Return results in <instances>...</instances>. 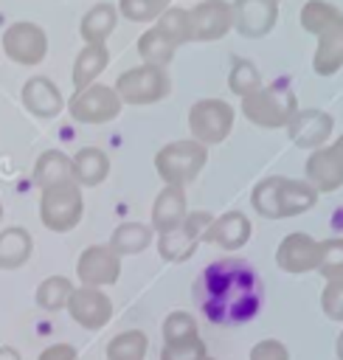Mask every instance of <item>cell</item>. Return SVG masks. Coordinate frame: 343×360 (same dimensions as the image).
I'll use <instances>...</instances> for the list:
<instances>
[{
    "mask_svg": "<svg viewBox=\"0 0 343 360\" xmlns=\"http://www.w3.org/2000/svg\"><path fill=\"white\" fill-rule=\"evenodd\" d=\"M191 298L211 323L236 326L259 315L264 301V284L250 262L216 259L194 278Z\"/></svg>",
    "mask_w": 343,
    "mask_h": 360,
    "instance_id": "obj_1",
    "label": "cell"
},
{
    "mask_svg": "<svg viewBox=\"0 0 343 360\" xmlns=\"http://www.w3.org/2000/svg\"><path fill=\"white\" fill-rule=\"evenodd\" d=\"M208 160V152L202 143L197 141H174V143H166L157 158H155V169L157 174L166 180V186H186L191 183L202 166Z\"/></svg>",
    "mask_w": 343,
    "mask_h": 360,
    "instance_id": "obj_2",
    "label": "cell"
},
{
    "mask_svg": "<svg viewBox=\"0 0 343 360\" xmlns=\"http://www.w3.org/2000/svg\"><path fill=\"white\" fill-rule=\"evenodd\" d=\"M242 112L259 124V127H267V129H276V127H287L290 118L298 112L295 107V93L290 87H261L256 90L253 96L242 98Z\"/></svg>",
    "mask_w": 343,
    "mask_h": 360,
    "instance_id": "obj_3",
    "label": "cell"
},
{
    "mask_svg": "<svg viewBox=\"0 0 343 360\" xmlns=\"http://www.w3.org/2000/svg\"><path fill=\"white\" fill-rule=\"evenodd\" d=\"M39 217H42V225L56 231V233H65V231L76 228L79 219H82V191H79V186L70 180V183H59V186L45 188L42 200H39Z\"/></svg>",
    "mask_w": 343,
    "mask_h": 360,
    "instance_id": "obj_4",
    "label": "cell"
},
{
    "mask_svg": "<svg viewBox=\"0 0 343 360\" xmlns=\"http://www.w3.org/2000/svg\"><path fill=\"white\" fill-rule=\"evenodd\" d=\"M169 87H172V82L163 68L143 65V68H132V70L121 73L112 90L127 104H152V101H160L163 96H169Z\"/></svg>",
    "mask_w": 343,
    "mask_h": 360,
    "instance_id": "obj_5",
    "label": "cell"
},
{
    "mask_svg": "<svg viewBox=\"0 0 343 360\" xmlns=\"http://www.w3.org/2000/svg\"><path fill=\"white\" fill-rule=\"evenodd\" d=\"M211 222H214V217L208 211L186 214V219L177 228L160 233V239H157L160 256L166 262H186V259H191V253L197 250V245L205 242V233H208Z\"/></svg>",
    "mask_w": 343,
    "mask_h": 360,
    "instance_id": "obj_6",
    "label": "cell"
},
{
    "mask_svg": "<svg viewBox=\"0 0 343 360\" xmlns=\"http://www.w3.org/2000/svg\"><path fill=\"white\" fill-rule=\"evenodd\" d=\"M233 127V107L219 98H202L188 112V129L197 143H219Z\"/></svg>",
    "mask_w": 343,
    "mask_h": 360,
    "instance_id": "obj_7",
    "label": "cell"
},
{
    "mask_svg": "<svg viewBox=\"0 0 343 360\" xmlns=\"http://www.w3.org/2000/svg\"><path fill=\"white\" fill-rule=\"evenodd\" d=\"M67 110L82 124H104L121 112V98L112 87L87 84V87L73 93V98L67 101Z\"/></svg>",
    "mask_w": 343,
    "mask_h": 360,
    "instance_id": "obj_8",
    "label": "cell"
},
{
    "mask_svg": "<svg viewBox=\"0 0 343 360\" xmlns=\"http://www.w3.org/2000/svg\"><path fill=\"white\" fill-rule=\"evenodd\" d=\"M3 51L8 53L11 62H20V65H39L48 53V37L39 25L34 22H14L6 28L3 34Z\"/></svg>",
    "mask_w": 343,
    "mask_h": 360,
    "instance_id": "obj_9",
    "label": "cell"
},
{
    "mask_svg": "<svg viewBox=\"0 0 343 360\" xmlns=\"http://www.w3.org/2000/svg\"><path fill=\"white\" fill-rule=\"evenodd\" d=\"M76 273L82 287H104V284H115L118 273H121V256L110 248V245H90L79 262H76Z\"/></svg>",
    "mask_w": 343,
    "mask_h": 360,
    "instance_id": "obj_10",
    "label": "cell"
},
{
    "mask_svg": "<svg viewBox=\"0 0 343 360\" xmlns=\"http://www.w3.org/2000/svg\"><path fill=\"white\" fill-rule=\"evenodd\" d=\"M186 17H188V39H200V42L219 39L233 25L231 6L222 0H202L200 6L188 8Z\"/></svg>",
    "mask_w": 343,
    "mask_h": 360,
    "instance_id": "obj_11",
    "label": "cell"
},
{
    "mask_svg": "<svg viewBox=\"0 0 343 360\" xmlns=\"http://www.w3.org/2000/svg\"><path fill=\"white\" fill-rule=\"evenodd\" d=\"M233 28L245 37H264L278 17L276 0H233L231 6Z\"/></svg>",
    "mask_w": 343,
    "mask_h": 360,
    "instance_id": "obj_12",
    "label": "cell"
},
{
    "mask_svg": "<svg viewBox=\"0 0 343 360\" xmlns=\"http://www.w3.org/2000/svg\"><path fill=\"white\" fill-rule=\"evenodd\" d=\"M67 312L79 326L101 329L112 315V301L96 287H79V290H73V295L67 301Z\"/></svg>",
    "mask_w": 343,
    "mask_h": 360,
    "instance_id": "obj_13",
    "label": "cell"
},
{
    "mask_svg": "<svg viewBox=\"0 0 343 360\" xmlns=\"http://www.w3.org/2000/svg\"><path fill=\"white\" fill-rule=\"evenodd\" d=\"M318 253L321 242H315L309 233H290L276 250V264L284 273H309L318 270Z\"/></svg>",
    "mask_w": 343,
    "mask_h": 360,
    "instance_id": "obj_14",
    "label": "cell"
},
{
    "mask_svg": "<svg viewBox=\"0 0 343 360\" xmlns=\"http://www.w3.org/2000/svg\"><path fill=\"white\" fill-rule=\"evenodd\" d=\"M287 127L292 143L309 149V146H321L332 135V115H326L323 110H298Z\"/></svg>",
    "mask_w": 343,
    "mask_h": 360,
    "instance_id": "obj_15",
    "label": "cell"
},
{
    "mask_svg": "<svg viewBox=\"0 0 343 360\" xmlns=\"http://www.w3.org/2000/svg\"><path fill=\"white\" fill-rule=\"evenodd\" d=\"M22 104L37 118H53L62 112V96L56 84L45 76H34L22 84Z\"/></svg>",
    "mask_w": 343,
    "mask_h": 360,
    "instance_id": "obj_16",
    "label": "cell"
},
{
    "mask_svg": "<svg viewBox=\"0 0 343 360\" xmlns=\"http://www.w3.org/2000/svg\"><path fill=\"white\" fill-rule=\"evenodd\" d=\"M247 239H250V219H247L242 211H228V214H222L219 219L211 222V228H208V233H205V242L219 245V248H225V250H236V248H242Z\"/></svg>",
    "mask_w": 343,
    "mask_h": 360,
    "instance_id": "obj_17",
    "label": "cell"
},
{
    "mask_svg": "<svg viewBox=\"0 0 343 360\" xmlns=\"http://www.w3.org/2000/svg\"><path fill=\"white\" fill-rule=\"evenodd\" d=\"M306 180L315 191H335L343 186V160L332 149H318L306 160Z\"/></svg>",
    "mask_w": 343,
    "mask_h": 360,
    "instance_id": "obj_18",
    "label": "cell"
},
{
    "mask_svg": "<svg viewBox=\"0 0 343 360\" xmlns=\"http://www.w3.org/2000/svg\"><path fill=\"white\" fill-rule=\"evenodd\" d=\"M318 37H321V45H318V51H315L312 68H315V73H321V76H332V73L343 65V14H340L332 25H326Z\"/></svg>",
    "mask_w": 343,
    "mask_h": 360,
    "instance_id": "obj_19",
    "label": "cell"
},
{
    "mask_svg": "<svg viewBox=\"0 0 343 360\" xmlns=\"http://www.w3.org/2000/svg\"><path fill=\"white\" fill-rule=\"evenodd\" d=\"M186 219V194L180 186H166L152 205V228L166 233Z\"/></svg>",
    "mask_w": 343,
    "mask_h": 360,
    "instance_id": "obj_20",
    "label": "cell"
},
{
    "mask_svg": "<svg viewBox=\"0 0 343 360\" xmlns=\"http://www.w3.org/2000/svg\"><path fill=\"white\" fill-rule=\"evenodd\" d=\"M70 163H73V183L76 186H98L110 172V158L96 146L79 149L70 158Z\"/></svg>",
    "mask_w": 343,
    "mask_h": 360,
    "instance_id": "obj_21",
    "label": "cell"
},
{
    "mask_svg": "<svg viewBox=\"0 0 343 360\" xmlns=\"http://www.w3.org/2000/svg\"><path fill=\"white\" fill-rule=\"evenodd\" d=\"M73 180V163L65 152L59 149H48L45 155H39L37 166H34V183L45 188L59 186V183H70Z\"/></svg>",
    "mask_w": 343,
    "mask_h": 360,
    "instance_id": "obj_22",
    "label": "cell"
},
{
    "mask_svg": "<svg viewBox=\"0 0 343 360\" xmlns=\"http://www.w3.org/2000/svg\"><path fill=\"white\" fill-rule=\"evenodd\" d=\"M315 202H318V191H315L309 183L281 177V183H278V214H281V217L304 214V211H309Z\"/></svg>",
    "mask_w": 343,
    "mask_h": 360,
    "instance_id": "obj_23",
    "label": "cell"
},
{
    "mask_svg": "<svg viewBox=\"0 0 343 360\" xmlns=\"http://www.w3.org/2000/svg\"><path fill=\"white\" fill-rule=\"evenodd\" d=\"M31 233L25 228H6L0 231V267L3 270H17L28 262L31 256Z\"/></svg>",
    "mask_w": 343,
    "mask_h": 360,
    "instance_id": "obj_24",
    "label": "cell"
},
{
    "mask_svg": "<svg viewBox=\"0 0 343 360\" xmlns=\"http://www.w3.org/2000/svg\"><path fill=\"white\" fill-rule=\"evenodd\" d=\"M115 22H118V11L110 3H98L82 17V37L87 39V45H101L112 34Z\"/></svg>",
    "mask_w": 343,
    "mask_h": 360,
    "instance_id": "obj_25",
    "label": "cell"
},
{
    "mask_svg": "<svg viewBox=\"0 0 343 360\" xmlns=\"http://www.w3.org/2000/svg\"><path fill=\"white\" fill-rule=\"evenodd\" d=\"M174 48H177L174 39H169L157 25L149 28V31H143L141 39H138V53H141V59H143L146 65H152V68H166L169 59L174 56Z\"/></svg>",
    "mask_w": 343,
    "mask_h": 360,
    "instance_id": "obj_26",
    "label": "cell"
},
{
    "mask_svg": "<svg viewBox=\"0 0 343 360\" xmlns=\"http://www.w3.org/2000/svg\"><path fill=\"white\" fill-rule=\"evenodd\" d=\"M152 242V231L141 222H124L112 231V239H110V248L118 253V256H135L141 250H146Z\"/></svg>",
    "mask_w": 343,
    "mask_h": 360,
    "instance_id": "obj_27",
    "label": "cell"
},
{
    "mask_svg": "<svg viewBox=\"0 0 343 360\" xmlns=\"http://www.w3.org/2000/svg\"><path fill=\"white\" fill-rule=\"evenodd\" d=\"M110 62V53L104 45H84V51L76 56V65H73V84L76 90L87 87Z\"/></svg>",
    "mask_w": 343,
    "mask_h": 360,
    "instance_id": "obj_28",
    "label": "cell"
},
{
    "mask_svg": "<svg viewBox=\"0 0 343 360\" xmlns=\"http://www.w3.org/2000/svg\"><path fill=\"white\" fill-rule=\"evenodd\" d=\"M149 349V340L141 329H129L115 335L107 343V360H143Z\"/></svg>",
    "mask_w": 343,
    "mask_h": 360,
    "instance_id": "obj_29",
    "label": "cell"
},
{
    "mask_svg": "<svg viewBox=\"0 0 343 360\" xmlns=\"http://www.w3.org/2000/svg\"><path fill=\"white\" fill-rule=\"evenodd\" d=\"M73 290H76V287H73L65 276H51V278H45V281L37 287V304H39V309H45V312H56V309L67 307Z\"/></svg>",
    "mask_w": 343,
    "mask_h": 360,
    "instance_id": "obj_30",
    "label": "cell"
},
{
    "mask_svg": "<svg viewBox=\"0 0 343 360\" xmlns=\"http://www.w3.org/2000/svg\"><path fill=\"white\" fill-rule=\"evenodd\" d=\"M228 84L236 96L247 98L253 96L256 90H261V76L256 70V65L250 59H233V68H231V76H228Z\"/></svg>",
    "mask_w": 343,
    "mask_h": 360,
    "instance_id": "obj_31",
    "label": "cell"
},
{
    "mask_svg": "<svg viewBox=\"0 0 343 360\" xmlns=\"http://www.w3.org/2000/svg\"><path fill=\"white\" fill-rule=\"evenodd\" d=\"M337 17H340V11L332 8V6L323 3V0H309V3L301 8V25H304L306 31H312V34H321V31H323L326 25H332Z\"/></svg>",
    "mask_w": 343,
    "mask_h": 360,
    "instance_id": "obj_32",
    "label": "cell"
},
{
    "mask_svg": "<svg viewBox=\"0 0 343 360\" xmlns=\"http://www.w3.org/2000/svg\"><path fill=\"white\" fill-rule=\"evenodd\" d=\"M278 183H281V177H267L253 188V208L267 219H281V214H278Z\"/></svg>",
    "mask_w": 343,
    "mask_h": 360,
    "instance_id": "obj_33",
    "label": "cell"
},
{
    "mask_svg": "<svg viewBox=\"0 0 343 360\" xmlns=\"http://www.w3.org/2000/svg\"><path fill=\"white\" fill-rule=\"evenodd\" d=\"M318 273H323L326 281L343 278V239H326V242H321Z\"/></svg>",
    "mask_w": 343,
    "mask_h": 360,
    "instance_id": "obj_34",
    "label": "cell"
},
{
    "mask_svg": "<svg viewBox=\"0 0 343 360\" xmlns=\"http://www.w3.org/2000/svg\"><path fill=\"white\" fill-rule=\"evenodd\" d=\"M200 338L197 335V321L188 312H172L163 321V340L166 343H180V340H191Z\"/></svg>",
    "mask_w": 343,
    "mask_h": 360,
    "instance_id": "obj_35",
    "label": "cell"
},
{
    "mask_svg": "<svg viewBox=\"0 0 343 360\" xmlns=\"http://www.w3.org/2000/svg\"><path fill=\"white\" fill-rule=\"evenodd\" d=\"M169 6V0H121L118 8L127 20H135V22H149L155 20L157 14H163Z\"/></svg>",
    "mask_w": 343,
    "mask_h": 360,
    "instance_id": "obj_36",
    "label": "cell"
},
{
    "mask_svg": "<svg viewBox=\"0 0 343 360\" xmlns=\"http://www.w3.org/2000/svg\"><path fill=\"white\" fill-rule=\"evenodd\" d=\"M157 28H160L169 39H174V45L188 42V17H186V8H166V11L160 14Z\"/></svg>",
    "mask_w": 343,
    "mask_h": 360,
    "instance_id": "obj_37",
    "label": "cell"
},
{
    "mask_svg": "<svg viewBox=\"0 0 343 360\" xmlns=\"http://www.w3.org/2000/svg\"><path fill=\"white\" fill-rule=\"evenodd\" d=\"M160 360H205V343L202 338L180 340V343H163Z\"/></svg>",
    "mask_w": 343,
    "mask_h": 360,
    "instance_id": "obj_38",
    "label": "cell"
},
{
    "mask_svg": "<svg viewBox=\"0 0 343 360\" xmlns=\"http://www.w3.org/2000/svg\"><path fill=\"white\" fill-rule=\"evenodd\" d=\"M321 307H323V315L329 321L343 323V278L326 281V287L321 292Z\"/></svg>",
    "mask_w": 343,
    "mask_h": 360,
    "instance_id": "obj_39",
    "label": "cell"
},
{
    "mask_svg": "<svg viewBox=\"0 0 343 360\" xmlns=\"http://www.w3.org/2000/svg\"><path fill=\"white\" fill-rule=\"evenodd\" d=\"M250 360H290L287 349L281 340H259L253 349H250Z\"/></svg>",
    "mask_w": 343,
    "mask_h": 360,
    "instance_id": "obj_40",
    "label": "cell"
},
{
    "mask_svg": "<svg viewBox=\"0 0 343 360\" xmlns=\"http://www.w3.org/2000/svg\"><path fill=\"white\" fill-rule=\"evenodd\" d=\"M37 360H79V352L70 343H53V346L42 349Z\"/></svg>",
    "mask_w": 343,
    "mask_h": 360,
    "instance_id": "obj_41",
    "label": "cell"
},
{
    "mask_svg": "<svg viewBox=\"0 0 343 360\" xmlns=\"http://www.w3.org/2000/svg\"><path fill=\"white\" fill-rule=\"evenodd\" d=\"M0 360H22L14 346H0Z\"/></svg>",
    "mask_w": 343,
    "mask_h": 360,
    "instance_id": "obj_42",
    "label": "cell"
},
{
    "mask_svg": "<svg viewBox=\"0 0 343 360\" xmlns=\"http://www.w3.org/2000/svg\"><path fill=\"white\" fill-rule=\"evenodd\" d=\"M332 152H335V155H337V158L343 160V138H340V141H337V143L332 146Z\"/></svg>",
    "mask_w": 343,
    "mask_h": 360,
    "instance_id": "obj_43",
    "label": "cell"
},
{
    "mask_svg": "<svg viewBox=\"0 0 343 360\" xmlns=\"http://www.w3.org/2000/svg\"><path fill=\"white\" fill-rule=\"evenodd\" d=\"M335 349H337V357L343 360V332H340V338H337V343H335Z\"/></svg>",
    "mask_w": 343,
    "mask_h": 360,
    "instance_id": "obj_44",
    "label": "cell"
},
{
    "mask_svg": "<svg viewBox=\"0 0 343 360\" xmlns=\"http://www.w3.org/2000/svg\"><path fill=\"white\" fill-rule=\"evenodd\" d=\"M0 217H3V205H0Z\"/></svg>",
    "mask_w": 343,
    "mask_h": 360,
    "instance_id": "obj_45",
    "label": "cell"
},
{
    "mask_svg": "<svg viewBox=\"0 0 343 360\" xmlns=\"http://www.w3.org/2000/svg\"><path fill=\"white\" fill-rule=\"evenodd\" d=\"M205 360H211V357H205Z\"/></svg>",
    "mask_w": 343,
    "mask_h": 360,
    "instance_id": "obj_46",
    "label": "cell"
},
{
    "mask_svg": "<svg viewBox=\"0 0 343 360\" xmlns=\"http://www.w3.org/2000/svg\"><path fill=\"white\" fill-rule=\"evenodd\" d=\"M276 3H278V0H276Z\"/></svg>",
    "mask_w": 343,
    "mask_h": 360,
    "instance_id": "obj_47",
    "label": "cell"
}]
</instances>
